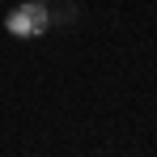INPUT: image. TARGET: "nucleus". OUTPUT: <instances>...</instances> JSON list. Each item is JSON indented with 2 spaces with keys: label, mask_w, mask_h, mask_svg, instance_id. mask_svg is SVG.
<instances>
[{
  "label": "nucleus",
  "mask_w": 157,
  "mask_h": 157,
  "mask_svg": "<svg viewBox=\"0 0 157 157\" xmlns=\"http://www.w3.org/2000/svg\"><path fill=\"white\" fill-rule=\"evenodd\" d=\"M4 26L13 38H38L43 30L51 26V13L43 9V0H26V4H17L9 17H4Z\"/></svg>",
  "instance_id": "nucleus-1"
}]
</instances>
